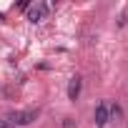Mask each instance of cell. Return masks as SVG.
Instances as JSON below:
<instances>
[{
	"label": "cell",
	"instance_id": "obj_1",
	"mask_svg": "<svg viewBox=\"0 0 128 128\" xmlns=\"http://www.w3.org/2000/svg\"><path fill=\"white\" fill-rule=\"evenodd\" d=\"M35 118H38V113H35V110H13L5 120H8V123H13V126L18 128V126H30Z\"/></svg>",
	"mask_w": 128,
	"mask_h": 128
},
{
	"label": "cell",
	"instance_id": "obj_2",
	"mask_svg": "<svg viewBox=\"0 0 128 128\" xmlns=\"http://www.w3.org/2000/svg\"><path fill=\"white\" fill-rule=\"evenodd\" d=\"M53 8H55V5L35 3V5H30V8H28V20H30V23H40V20H45V15H48Z\"/></svg>",
	"mask_w": 128,
	"mask_h": 128
},
{
	"label": "cell",
	"instance_id": "obj_3",
	"mask_svg": "<svg viewBox=\"0 0 128 128\" xmlns=\"http://www.w3.org/2000/svg\"><path fill=\"white\" fill-rule=\"evenodd\" d=\"M93 120H96V126H106L108 120H110V113H108V103H98L96 106V110H93Z\"/></svg>",
	"mask_w": 128,
	"mask_h": 128
},
{
	"label": "cell",
	"instance_id": "obj_4",
	"mask_svg": "<svg viewBox=\"0 0 128 128\" xmlns=\"http://www.w3.org/2000/svg\"><path fill=\"white\" fill-rule=\"evenodd\" d=\"M80 86H83V80H80V76H76V78H70V83H68V98H70V100H76V98L80 96Z\"/></svg>",
	"mask_w": 128,
	"mask_h": 128
},
{
	"label": "cell",
	"instance_id": "obj_5",
	"mask_svg": "<svg viewBox=\"0 0 128 128\" xmlns=\"http://www.w3.org/2000/svg\"><path fill=\"white\" fill-rule=\"evenodd\" d=\"M108 113H110V120H120V118H123L120 106H108Z\"/></svg>",
	"mask_w": 128,
	"mask_h": 128
},
{
	"label": "cell",
	"instance_id": "obj_6",
	"mask_svg": "<svg viewBox=\"0 0 128 128\" xmlns=\"http://www.w3.org/2000/svg\"><path fill=\"white\" fill-rule=\"evenodd\" d=\"M63 128H78L73 118H63Z\"/></svg>",
	"mask_w": 128,
	"mask_h": 128
},
{
	"label": "cell",
	"instance_id": "obj_7",
	"mask_svg": "<svg viewBox=\"0 0 128 128\" xmlns=\"http://www.w3.org/2000/svg\"><path fill=\"white\" fill-rule=\"evenodd\" d=\"M0 128H15V126H13V123H8L5 118H0Z\"/></svg>",
	"mask_w": 128,
	"mask_h": 128
},
{
	"label": "cell",
	"instance_id": "obj_8",
	"mask_svg": "<svg viewBox=\"0 0 128 128\" xmlns=\"http://www.w3.org/2000/svg\"><path fill=\"white\" fill-rule=\"evenodd\" d=\"M126 23H128V13H123V15H120V20H118V25H120V28H123V25H126Z\"/></svg>",
	"mask_w": 128,
	"mask_h": 128
},
{
	"label": "cell",
	"instance_id": "obj_9",
	"mask_svg": "<svg viewBox=\"0 0 128 128\" xmlns=\"http://www.w3.org/2000/svg\"><path fill=\"white\" fill-rule=\"evenodd\" d=\"M0 98H5V90H3V86H0Z\"/></svg>",
	"mask_w": 128,
	"mask_h": 128
}]
</instances>
